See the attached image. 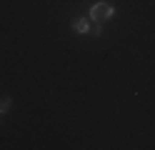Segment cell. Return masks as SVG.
Returning a JSON list of instances; mask_svg holds the SVG:
<instances>
[{"label": "cell", "instance_id": "6da1fadb", "mask_svg": "<svg viewBox=\"0 0 155 150\" xmlns=\"http://www.w3.org/2000/svg\"><path fill=\"white\" fill-rule=\"evenodd\" d=\"M115 15V8L110 5V3H105V0H100V3H95L93 8H90V20L93 23H105V20H110Z\"/></svg>", "mask_w": 155, "mask_h": 150}, {"label": "cell", "instance_id": "7a4b0ae2", "mask_svg": "<svg viewBox=\"0 0 155 150\" xmlns=\"http://www.w3.org/2000/svg\"><path fill=\"white\" fill-rule=\"evenodd\" d=\"M73 30H75V33H88V30H90V20L78 18L75 23H73Z\"/></svg>", "mask_w": 155, "mask_h": 150}, {"label": "cell", "instance_id": "3957f363", "mask_svg": "<svg viewBox=\"0 0 155 150\" xmlns=\"http://www.w3.org/2000/svg\"><path fill=\"white\" fill-rule=\"evenodd\" d=\"M10 105H13V100H10V98H3V100H0V115L8 113V110H10Z\"/></svg>", "mask_w": 155, "mask_h": 150}]
</instances>
